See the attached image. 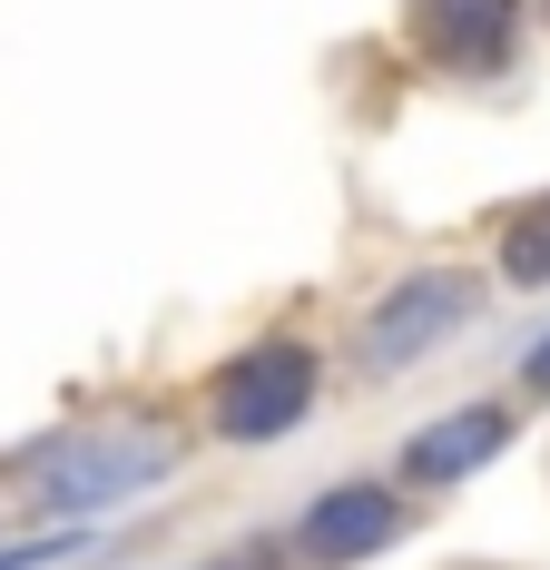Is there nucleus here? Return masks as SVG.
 <instances>
[{
    "label": "nucleus",
    "instance_id": "1",
    "mask_svg": "<svg viewBox=\"0 0 550 570\" xmlns=\"http://www.w3.org/2000/svg\"><path fill=\"white\" fill-rule=\"evenodd\" d=\"M384 521H393V502H325V512L305 521V541H315L325 561H354V551H364Z\"/></svg>",
    "mask_w": 550,
    "mask_h": 570
},
{
    "label": "nucleus",
    "instance_id": "2",
    "mask_svg": "<svg viewBox=\"0 0 550 570\" xmlns=\"http://www.w3.org/2000/svg\"><path fill=\"white\" fill-rule=\"evenodd\" d=\"M501 443V413H472V423H442V433H423L413 443V472H442V462H472Z\"/></svg>",
    "mask_w": 550,
    "mask_h": 570
}]
</instances>
